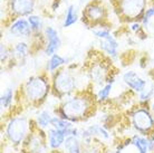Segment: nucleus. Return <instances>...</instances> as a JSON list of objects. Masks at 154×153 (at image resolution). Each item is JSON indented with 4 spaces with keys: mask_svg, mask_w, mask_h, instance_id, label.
<instances>
[{
    "mask_svg": "<svg viewBox=\"0 0 154 153\" xmlns=\"http://www.w3.org/2000/svg\"><path fill=\"white\" fill-rule=\"evenodd\" d=\"M92 111V100L87 96L76 95L66 100L58 108L60 117L76 123L84 120Z\"/></svg>",
    "mask_w": 154,
    "mask_h": 153,
    "instance_id": "obj_1",
    "label": "nucleus"
},
{
    "mask_svg": "<svg viewBox=\"0 0 154 153\" xmlns=\"http://www.w3.org/2000/svg\"><path fill=\"white\" fill-rule=\"evenodd\" d=\"M50 85L46 77L31 76L23 86V98L31 104H40L49 94Z\"/></svg>",
    "mask_w": 154,
    "mask_h": 153,
    "instance_id": "obj_2",
    "label": "nucleus"
},
{
    "mask_svg": "<svg viewBox=\"0 0 154 153\" xmlns=\"http://www.w3.org/2000/svg\"><path fill=\"white\" fill-rule=\"evenodd\" d=\"M30 123L25 116L11 117L6 124V136L14 145L23 144L29 134Z\"/></svg>",
    "mask_w": 154,
    "mask_h": 153,
    "instance_id": "obj_3",
    "label": "nucleus"
},
{
    "mask_svg": "<svg viewBox=\"0 0 154 153\" xmlns=\"http://www.w3.org/2000/svg\"><path fill=\"white\" fill-rule=\"evenodd\" d=\"M77 87L76 77L67 69H62L55 73L53 80V89L58 96H67L75 92Z\"/></svg>",
    "mask_w": 154,
    "mask_h": 153,
    "instance_id": "obj_4",
    "label": "nucleus"
},
{
    "mask_svg": "<svg viewBox=\"0 0 154 153\" xmlns=\"http://www.w3.org/2000/svg\"><path fill=\"white\" fill-rule=\"evenodd\" d=\"M132 125L142 135H151L154 132V119L146 108L140 107L131 115Z\"/></svg>",
    "mask_w": 154,
    "mask_h": 153,
    "instance_id": "obj_5",
    "label": "nucleus"
},
{
    "mask_svg": "<svg viewBox=\"0 0 154 153\" xmlns=\"http://www.w3.org/2000/svg\"><path fill=\"white\" fill-rule=\"evenodd\" d=\"M23 145L28 153H46L48 148L47 134L45 135L42 133V129H39L37 125H35V130L29 132L23 142Z\"/></svg>",
    "mask_w": 154,
    "mask_h": 153,
    "instance_id": "obj_6",
    "label": "nucleus"
},
{
    "mask_svg": "<svg viewBox=\"0 0 154 153\" xmlns=\"http://www.w3.org/2000/svg\"><path fill=\"white\" fill-rule=\"evenodd\" d=\"M146 0H121L119 11L127 19H137L143 17Z\"/></svg>",
    "mask_w": 154,
    "mask_h": 153,
    "instance_id": "obj_7",
    "label": "nucleus"
},
{
    "mask_svg": "<svg viewBox=\"0 0 154 153\" xmlns=\"http://www.w3.org/2000/svg\"><path fill=\"white\" fill-rule=\"evenodd\" d=\"M105 17V8L100 2H92L86 6L83 14V21L86 23H97Z\"/></svg>",
    "mask_w": 154,
    "mask_h": 153,
    "instance_id": "obj_8",
    "label": "nucleus"
},
{
    "mask_svg": "<svg viewBox=\"0 0 154 153\" xmlns=\"http://www.w3.org/2000/svg\"><path fill=\"white\" fill-rule=\"evenodd\" d=\"M123 82L128 88H131L132 91L136 93L143 92L145 87L147 86L146 80L142 78L139 74L134 70H128L125 72L123 75Z\"/></svg>",
    "mask_w": 154,
    "mask_h": 153,
    "instance_id": "obj_9",
    "label": "nucleus"
},
{
    "mask_svg": "<svg viewBox=\"0 0 154 153\" xmlns=\"http://www.w3.org/2000/svg\"><path fill=\"white\" fill-rule=\"evenodd\" d=\"M45 36H46L47 42L45 46V54L47 56H51L56 54L59 47L62 45V40L60 37L56 30L53 27H46L45 28Z\"/></svg>",
    "mask_w": 154,
    "mask_h": 153,
    "instance_id": "obj_10",
    "label": "nucleus"
},
{
    "mask_svg": "<svg viewBox=\"0 0 154 153\" xmlns=\"http://www.w3.org/2000/svg\"><path fill=\"white\" fill-rule=\"evenodd\" d=\"M35 8V0H10V10L15 16L30 15Z\"/></svg>",
    "mask_w": 154,
    "mask_h": 153,
    "instance_id": "obj_11",
    "label": "nucleus"
},
{
    "mask_svg": "<svg viewBox=\"0 0 154 153\" xmlns=\"http://www.w3.org/2000/svg\"><path fill=\"white\" fill-rule=\"evenodd\" d=\"M66 140V135L64 131L57 130L54 127H48V132H47V143H48V148L53 151H58V150L63 148L64 143Z\"/></svg>",
    "mask_w": 154,
    "mask_h": 153,
    "instance_id": "obj_12",
    "label": "nucleus"
},
{
    "mask_svg": "<svg viewBox=\"0 0 154 153\" xmlns=\"http://www.w3.org/2000/svg\"><path fill=\"white\" fill-rule=\"evenodd\" d=\"M9 30L12 35H15L16 37H29L32 34V29L30 27V23L28 21V19H23V18H19V19L15 20L11 23V26L9 27Z\"/></svg>",
    "mask_w": 154,
    "mask_h": 153,
    "instance_id": "obj_13",
    "label": "nucleus"
},
{
    "mask_svg": "<svg viewBox=\"0 0 154 153\" xmlns=\"http://www.w3.org/2000/svg\"><path fill=\"white\" fill-rule=\"evenodd\" d=\"M100 49L103 50V52H105L108 56H111L113 58L117 57L119 45V42H117V40L113 37L112 35H109L108 37H106L104 39H100Z\"/></svg>",
    "mask_w": 154,
    "mask_h": 153,
    "instance_id": "obj_14",
    "label": "nucleus"
},
{
    "mask_svg": "<svg viewBox=\"0 0 154 153\" xmlns=\"http://www.w3.org/2000/svg\"><path fill=\"white\" fill-rule=\"evenodd\" d=\"M91 78H92L93 82L95 83H104V82H107V68L105 67L103 64H95L94 66H92V69H91Z\"/></svg>",
    "mask_w": 154,
    "mask_h": 153,
    "instance_id": "obj_15",
    "label": "nucleus"
},
{
    "mask_svg": "<svg viewBox=\"0 0 154 153\" xmlns=\"http://www.w3.org/2000/svg\"><path fill=\"white\" fill-rule=\"evenodd\" d=\"M64 152L65 153H82V144L79 142V138L69 135L65 140V143L63 145Z\"/></svg>",
    "mask_w": 154,
    "mask_h": 153,
    "instance_id": "obj_16",
    "label": "nucleus"
},
{
    "mask_svg": "<svg viewBox=\"0 0 154 153\" xmlns=\"http://www.w3.org/2000/svg\"><path fill=\"white\" fill-rule=\"evenodd\" d=\"M66 63H67L66 58H64L58 54H54V55L50 56V59L48 61L47 69H48L49 73H55V70L59 69L63 65H65Z\"/></svg>",
    "mask_w": 154,
    "mask_h": 153,
    "instance_id": "obj_17",
    "label": "nucleus"
},
{
    "mask_svg": "<svg viewBox=\"0 0 154 153\" xmlns=\"http://www.w3.org/2000/svg\"><path fill=\"white\" fill-rule=\"evenodd\" d=\"M54 116H51L50 112L48 111H42L40 113H38L37 117H36V125L39 127V129H47V127H50L51 125V120H53Z\"/></svg>",
    "mask_w": 154,
    "mask_h": 153,
    "instance_id": "obj_18",
    "label": "nucleus"
},
{
    "mask_svg": "<svg viewBox=\"0 0 154 153\" xmlns=\"http://www.w3.org/2000/svg\"><path fill=\"white\" fill-rule=\"evenodd\" d=\"M78 20V12H77V9L75 7V5H70L67 8V11L65 14V18H64V23L63 26L67 28V27L72 26Z\"/></svg>",
    "mask_w": 154,
    "mask_h": 153,
    "instance_id": "obj_19",
    "label": "nucleus"
},
{
    "mask_svg": "<svg viewBox=\"0 0 154 153\" xmlns=\"http://www.w3.org/2000/svg\"><path fill=\"white\" fill-rule=\"evenodd\" d=\"M12 101H14V91L12 88H7L5 89V92L1 94V98H0V105H1V111L4 112L5 110H8L11 106Z\"/></svg>",
    "mask_w": 154,
    "mask_h": 153,
    "instance_id": "obj_20",
    "label": "nucleus"
},
{
    "mask_svg": "<svg viewBox=\"0 0 154 153\" xmlns=\"http://www.w3.org/2000/svg\"><path fill=\"white\" fill-rule=\"evenodd\" d=\"M113 83H114L113 80H108L107 82H106V84L97 92L96 98L98 102H105V101H107V98L109 97V94L112 92Z\"/></svg>",
    "mask_w": 154,
    "mask_h": 153,
    "instance_id": "obj_21",
    "label": "nucleus"
},
{
    "mask_svg": "<svg viewBox=\"0 0 154 153\" xmlns=\"http://www.w3.org/2000/svg\"><path fill=\"white\" fill-rule=\"evenodd\" d=\"M14 53H15V56L18 59L23 61L29 55V46H28L27 42H19L16 44L15 49H14Z\"/></svg>",
    "mask_w": 154,
    "mask_h": 153,
    "instance_id": "obj_22",
    "label": "nucleus"
},
{
    "mask_svg": "<svg viewBox=\"0 0 154 153\" xmlns=\"http://www.w3.org/2000/svg\"><path fill=\"white\" fill-rule=\"evenodd\" d=\"M28 21L30 23V27L32 29V33H38L42 29V21L40 18L36 15H29L28 16Z\"/></svg>",
    "mask_w": 154,
    "mask_h": 153,
    "instance_id": "obj_23",
    "label": "nucleus"
},
{
    "mask_svg": "<svg viewBox=\"0 0 154 153\" xmlns=\"http://www.w3.org/2000/svg\"><path fill=\"white\" fill-rule=\"evenodd\" d=\"M139 98L140 101H142V102H146L149 101L154 95V85H151V86H146L145 89L143 91V92L139 93Z\"/></svg>",
    "mask_w": 154,
    "mask_h": 153,
    "instance_id": "obj_24",
    "label": "nucleus"
},
{
    "mask_svg": "<svg viewBox=\"0 0 154 153\" xmlns=\"http://www.w3.org/2000/svg\"><path fill=\"white\" fill-rule=\"evenodd\" d=\"M92 33L95 35V37L98 39H104L111 35L109 29L104 28V27H97V28H94V29H92Z\"/></svg>",
    "mask_w": 154,
    "mask_h": 153,
    "instance_id": "obj_25",
    "label": "nucleus"
},
{
    "mask_svg": "<svg viewBox=\"0 0 154 153\" xmlns=\"http://www.w3.org/2000/svg\"><path fill=\"white\" fill-rule=\"evenodd\" d=\"M82 153H102V150L100 145L93 144V142H91V143H85Z\"/></svg>",
    "mask_w": 154,
    "mask_h": 153,
    "instance_id": "obj_26",
    "label": "nucleus"
},
{
    "mask_svg": "<svg viewBox=\"0 0 154 153\" xmlns=\"http://www.w3.org/2000/svg\"><path fill=\"white\" fill-rule=\"evenodd\" d=\"M153 16H154V7H151V8H149V9H146L145 14H144L143 17H142V23L143 25L146 27L147 25H149V23H150L151 18H152Z\"/></svg>",
    "mask_w": 154,
    "mask_h": 153,
    "instance_id": "obj_27",
    "label": "nucleus"
},
{
    "mask_svg": "<svg viewBox=\"0 0 154 153\" xmlns=\"http://www.w3.org/2000/svg\"><path fill=\"white\" fill-rule=\"evenodd\" d=\"M0 50H1V63L4 64V63H6V61H7L8 58L10 57V53H9V50L6 48V46H5L4 44H1V46H0Z\"/></svg>",
    "mask_w": 154,
    "mask_h": 153,
    "instance_id": "obj_28",
    "label": "nucleus"
},
{
    "mask_svg": "<svg viewBox=\"0 0 154 153\" xmlns=\"http://www.w3.org/2000/svg\"><path fill=\"white\" fill-rule=\"evenodd\" d=\"M142 29V27H141V23H137V21H135V23H133L131 25V30L132 31H134V33H139L140 30Z\"/></svg>",
    "mask_w": 154,
    "mask_h": 153,
    "instance_id": "obj_29",
    "label": "nucleus"
},
{
    "mask_svg": "<svg viewBox=\"0 0 154 153\" xmlns=\"http://www.w3.org/2000/svg\"><path fill=\"white\" fill-rule=\"evenodd\" d=\"M149 142H150V152L154 151V132L149 136Z\"/></svg>",
    "mask_w": 154,
    "mask_h": 153,
    "instance_id": "obj_30",
    "label": "nucleus"
},
{
    "mask_svg": "<svg viewBox=\"0 0 154 153\" xmlns=\"http://www.w3.org/2000/svg\"><path fill=\"white\" fill-rule=\"evenodd\" d=\"M152 110H153V112H154V103L152 104Z\"/></svg>",
    "mask_w": 154,
    "mask_h": 153,
    "instance_id": "obj_31",
    "label": "nucleus"
},
{
    "mask_svg": "<svg viewBox=\"0 0 154 153\" xmlns=\"http://www.w3.org/2000/svg\"><path fill=\"white\" fill-rule=\"evenodd\" d=\"M50 153H59V152H57V151H53V152H50Z\"/></svg>",
    "mask_w": 154,
    "mask_h": 153,
    "instance_id": "obj_32",
    "label": "nucleus"
}]
</instances>
